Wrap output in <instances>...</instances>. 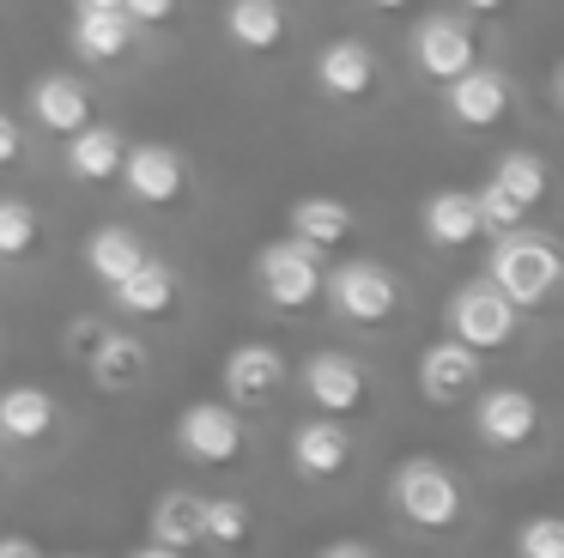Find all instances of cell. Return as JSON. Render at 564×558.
<instances>
[{"label": "cell", "mask_w": 564, "mask_h": 558, "mask_svg": "<svg viewBox=\"0 0 564 558\" xmlns=\"http://www.w3.org/2000/svg\"><path fill=\"white\" fill-rule=\"evenodd\" d=\"M370 7H377V12H406L413 0H370Z\"/></svg>", "instance_id": "cell-39"}, {"label": "cell", "mask_w": 564, "mask_h": 558, "mask_svg": "<svg viewBox=\"0 0 564 558\" xmlns=\"http://www.w3.org/2000/svg\"><path fill=\"white\" fill-rule=\"evenodd\" d=\"M176 7H183V0H122V12H128L134 24H147V31L171 24V19H176Z\"/></svg>", "instance_id": "cell-33"}, {"label": "cell", "mask_w": 564, "mask_h": 558, "mask_svg": "<svg viewBox=\"0 0 564 558\" xmlns=\"http://www.w3.org/2000/svg\"><path fill=\"white\" fill-rule=\"evenodd\" d=\"M176 291H183V286H176V267L159 261V255H140V261L110 286V298H116V310H122V315H171L176 310Z\"/></svg>", "instance_id": "cell-19"}, {"label": "cell", "mask_w": 564, "mask_h": 558, "mask_svg": "<svg viewBox=\"0 0 564 558\" xmlns=\"http://www.w3.org/2000/svg\"><path fill=\"white\" fill-rule=\"evenodd\" d=\"M134 31L140 24L128 19L122 7H79L74 12V49H79L86 67H116V61H128Z\"/></svg>", "instance_id": "cell-17"}, {"label": "cell", "mask_w": 564, "mask_h": 558, "mask_svg": "<svg viewBox=\"0 0 564 558\" xmlns=\"http://www.w3.org/2000/svg\"><path fill=\"white\" fill-rule=\"evenodd\" d=\"M122 152L128 140L110 128V121H86V128L67 133V170H74L79 182H116V170H122Z\"/></svg>", "instance_id": "cell-23"}, {"label": "cell", "mask_w": 564, "mask_h": 558, "mask_svg": "<svg viewBox=\"0 0 564 558\" xmlns=\"http://www.w3.org/2000/svg\"><path fill=\"white\" fill-rule=\"evenodd\" d=\"M19 158H25V128H19L7 109H0V170H13Z\"/></svg>", "instance_id": "cell-34"}, {"label": "cell", "mask_w": 564, "mask_h": 558, "mask_svg": "<svg viewBox=\"0 0 564 558\" xmlns=\"http://www.w3.org/2000/svg\"><path fill=\"white\" fill-rule=\"evenodd\" d=\"M322 291H328L334 315H340V322H358V328H382V322L401 315V279H394V267L370 261V255L328 267V273H322Z\"/></svg>", "instance_id": "cell-3"}, {"label": "cell", "mask_w": 564, "mask_h": 558, "mask_svg": "<svg viewBox=\"0 0 564 558\" xmlns=\"http://www.w3.org/2000/svg\"><path fill=\"white\" fill-rule=\"evenodd\" d=\"M322 249L297 237H280V243H261L256 249V286L273 310H310L322 298Z\"/></svg>", "instance_id": "cell-4"}, {"label": "cell", "mask_w": 564, "mask_h": 558, "mask_svg": "<svg viewBox=\"0 0 564 558\" xmlns=\"http://www.w3.org/2000/svg\"><path fill=\"white\" fill-rule=\"evenodd\" d=\"M474 206H479V230H491V237H503V230H516V225L528 218V206L516 201V194H503L498 182L474 189Z\"/></svg>", "instance_id": "cell-30"}, {"label": "cell", "mask_w": 564, "mask_h": 558, "mask_svg": "<svg viewBox=\"0 0 564 558\" xmlns=\"http://www.w3.org/2000/svg\"><path fill=\"white\" fill-rule=\"evenodd\" d=\"M37 243H43V213L31 201L0 194V261H25V255H37Z\"/></svg>", "instance_id": "cell-29"}, {"label": "cell", "mask_w": 564, "mask_h": 558, "mask_svg": "<svg viewBox=\"0 0 564 558\" xmlns=\"http://www.w3.org/2000/svg\"><path fill=\"white\" fill-rule=\"evenodd\" d=\"M479 61V36L467 19H455V12H431V19L413 24V67L425 73V79H455V73H467Z\"/></svg>", "instance_id": "cell-9"}, {"label": "cell", "mask_w": 564, "mask_h": 558, "mask_svg": "<svg viewBox=\"0 0 564 558\" xmlns=\"http://www.w3.org/2000/svg\"><path fill=\"white\" fill-rule=\"evenodd\" d=\"M419 230H425L431 249H467L479 237V206H474V189H437L419 213Z\"/></svg>", "instance_id": "cell-21"}, {"label": "cell", "mask_w": 564, "mask_h": 558, "mask_svg": "<svg viewBox=\"0 0 564 558\" xmlns=\"http://www.w3.org/2000/svg\"><path fill=\"white\" fill-rule=\"evenodd\" d=\"M443 322H449V340H462V346L498 352V346H510V340H516V328H522V310H516V303L503 298L491 279H467V286L449 298Z\"/></svg>", "instance_id": "cell-5"}, {"label": "cell", "mask_w": 564, "mask_h": 558, "mask_svg": "<svg viewBox=\"0 0 564 558\" xmlns=\"http://www.w3.org/2000/svg\"><path fill=\"white\" fill-rule=\"evenodd\" d=\"M443 104H449V116L462 121V128H498L503 116H510V104H516V85H510V73L503 67H467V73H455V79H443Z\"/></svg>", "instance_id": "cell-10"}, {"label": "cell", "mask_w": 564, "mask_h": 558, "mask_svg": "<svg viewBox=\"0 0 564 558\" xmlns=\"http://www.w3.org/2000/svg\"><path fill=\"white\" fill-rule=\"evenodd\" d=\"M25 109H31L37 128H50V133H62V140H67L74 128H86V121H91V92H86L79 73H43V79L25 92Z\"/></svg>", "instance_id": "cell-15"}, {"label": "cell", "mask_w": 564, "mask_h": 558, "mask_svg": "<svg viewBox=\"0 0 564 558\" xmlns=\"http://www.w3.org/2000/svg\"><path fill=\"white\" fill-rule=\"evenodd\" d=\"M104 334H110V328H104L98 315H74V322H67V334H62V352L86 364L91 352H98V340H104Z\"/></svg>", "instance_id": "cell-32"}, {"label": "cell", "mask_w": 564, "mask_h": 558, "mask_svg": "<svg viewBox=\"0 0 564 558\" xmlns=\"http://www.w3.org/2000/svg\"><path fill=\"white\" fill-rule=\"evenodd\" d=\"M219 376H225V400H231L237 412H256V407H273V400L285 395L292 364H285V352L268 346V340H243V346L225 352Z\"/></svg>", "instance_id": "cell-7"}, {"label": "cell", "mask_w": 564, "mask_h": 558, "mask_svg": "<svg viewBox=\"0 0 564 558\" xmlns=\"http://www.w3.org/2000/svg\"><path fill=\"white\" fill-rule=\"evenodd\" d=\"M322 558H377L365 540H334V546H322Z\"/></svg>", "instance_id": "cell-36"}, {"label": "cell", "mask_w": 564, "mask_h": 558, "mask_svg": "<svg viewBox=\"0 0 564 558\" xmlns=\"http://www.w3.org/2000/svg\"><path fill=\"white\" fill-rule=\"evenodd\" d=\"M200 528H207V546L237 552V546L256 540V509L243 497H200Z\"/></svg>", "instance_id": "cell-27"}, {"label": "cell", "mask_w": 564, "mask_h": 558, "mask_svg": "<svg viewBox=\"0 0 564 558\" xmlns=\"http://www.w3.org/2000/svg\"><path fill=\"white\" fill-rule=\"evenodd\" d=\"M128 558H188V552H171V546H140V552H128Z\"/></svg>", "instance_id": "cell-38"}, {"label": "cell", "mask_w": 564, "mask_h": 558, "mask_svg": "<svg viewBox=\"0 0 564 558\" xmlns=\"http://www.w3.org/2000/svg\"><path fill=\"white\" fill-rule=\"evenodd\" d=\"M116 182L128 189V201L152 206V213H164V206H176L188 194V158L176 152V146H128L122 152V170H116Z\"/></svg>", "instance_id": "cell-8"}, {"label": "cell", "mask_w": 564, "mask_h": 558, "mask_svg": "<svg viewBox=\"0 0 564 558\" xmlns=\"http://www.w3.org/2000/svg\"><path fill=\"white\" fill-rule=\"evenodd\" d=\"M152 546H171V552H195L207 546V528H200V492H164L147 516Z\"/></svg>", "instance_id": "cell-25"}, {"label": "cell", "mask_w": 564, "mask_h": 558, "mask_svg": "<svg viewBox=\"0 0 564 558\" xmlns=\"http://www.w3.org/2000/svg\"><path fill=\"white\" fill-rule=\"evenodd\" d=\"M558 273H564L558 243L540 237V230H528V225L503 230V237L491 243V255H486V279L516 303V310H540V303L558 291Z\"/></svg>", "instance_id": "cell-1"}, {"label": "cell", "mask_w": 564, "mask_h": 558, "mask_svg": "<svg viewBox=\"0 0 564 558\" xmlns=\"http://www.w3.org/2000/svg\"><path fill=\"white\" fill-rule=\"evenodd\" d=\"M474 431L486 449H522L540 437V400L528 388L503 383V388H486L474 400Z\"/></svg>", "instance_id": "cell-11"}, {"label": "cell", "mask_w": 564, "mask_h": 558, "mask_svg": "<svg viewBox=\"0 0 564 558\" xmlns=\"http://www.w3.org/2000/svg\"><path fill=\"white\" fill-rule=\"evenodd\" d=\"M352 230H358L352 206L334 201V194H304V201H292V237L310 243V249L328 255V249H340Z\"/></svg>", "instance_id": "cell-24"}, {"label": "cell", "mask_w": 564, "mask_h": 558, "mask_svg": "<svg viewBox=\"0 0 564 558\" xmlns=\"http://www.w3.org/2000/svg\"><path fill=\"white\" fill-rule=\"evenodd\" d=\"M462 7H467V12H479V19H491V12H503L510 0H462Z\"/></svg>", "instance_id": "cell-37"}, {"label": "cell", "mask_w": 564, "mask_h": 558, "mask_svg": "<svg viewBox=\"0 0 564 558\" xmlns=\"http://www.w3.org/2000/svg\"><path fill=\"white\" fill-rule=\"evenodd\" d=\"M516 558H564V522L558 516H534L516 528Z\"/></svg>", "instance_id": "cell-31"}, {"label": "cell", "mask_w": 564, "mask_h": 558, "mask_svg": "<svg viewBox=\"0 0 564 558\" xmlns=\"http://www.w3.org/2000/svg\"><path fill=\"white\" fill-rule=\"evenodd\" d=\"M285 31H292V19H285L280 0H231L225 7V36L243 55H273L285 43Z\"/></svg>", "instance_id": "cell-22"}, {"label": "cell", "mask_w": 564, "mask_h": 558, "mask_svg": "<svg viewBox=\"0 0 564 558\" xmlns=\"http://www.w3.org/2000/svg\"><path fill=\"white\" fill-rule=\"evenodd\" d=\"M377 55H370V43H358V36H334L328 49L316 55V92L328 97V104H365L370 92H377Z\"/></svg>", "instance_id": "cell-14"}, {"label": "cell", "mask_w": 564, "mask_h": 558, "mask_svg": "<svg viewBox=\"0 0 564 558\" xmlns=\"http://www.w3.org/2000/svg\"><path fill=\"white\" fill-rule=\"evenodd\" d=\"M491 182H498L503 194H516L528 213H534V206L552 194V176H546V158H540V152H503L498 158V176H491Z\"/></svg>", "instance_id": "cell-28"}, {"label": "cell", "mask_w": 564, "mask_h": 558, "mask_svg": "<svg viewBox=\"0 0 564 558\" xmlns=\"http://www.w3.org/2000/svg\"><path fill=\"white\" fill-rule=\"evenodd\" d=\"M304 395L316 400L322 412H358L370 400V371L352 358V352H310L304 358Z\"/></svg>", "instance_id": "cell-12"}, {"label": "cell", "mask_w": 564, "mask_h": 558, "mask_svg": "<svg viewBox=\"0 0 564 558\" xmlns=\"http://www.w3.org/2000/svg\"><path fill=\"white\" fill-rule=\"evenodd\" d=\"M140 255H147V243H140L128 225H98L86 237V267H91V279H98V286H116V279L140 261Z\"/></svg>", "instance_id": "cell-26"}, {"label": "cell", "mask_w": 564, "mask_h": 558, "mask_svg": "<svg viewBox=\"0 0 564 558\" xmlns=\"http://www.w3.org/2000/svg\"><path fill=\"white\" fill-rule=\"evenodd\" d=\"M292 468L297 480H340L352 468V437L340 419H304L292 431Z\"/></svg>", "instance_id": "cell-16"}, {"label": "cell", "mask_w": 564, "mask_h": 558, "mask_svg": "<svg viewBox=\"0 0 564 558\" xmlns=\"http://www.w3.org/2000/svg\"><path fill=\"white\" fill-rule=\"evenodd\" d=\"M389 497H394V509H401V522H413L419 534H449L455 522H462V509H467L455 468L437 461V455L401 461L394 480H389Z\"/></svg>", "instance_id": "cell-2"}, {"label": "cell", "mask_w": 564, "mask_h": 558, "mask_svg": "<svg viewBox=\"0 0 564 558\" xmlns=\"http://www.w3.org/2000/svg\"><path fill=\"white\" fill-rule=\"evenodd\" d=\"M479 376H486V364L462 340H437V346L419 352V395L437 400V407H455V400L479 395Z\"/></svg>", "instance_id": "cell-13"}, {"label": "cell", "mask_w": 564, "mask_h": 558, "mask_svg": "<svg viewBox=\"0 0 564 558\" xmlns=\"http://www.w3.org/2000/svg\"><path fill=\"white\" fill-rule=\"evenodd\" d=\"M0 558H43V546L31 534H0Z\"/></svg>", "instance_id": "cell-35"}, {"label": "cell", "mask_w": 564, "mask_h": 558, "mask_svg": "<svg viewBox=\"0 0 564 558\" xmlns=\"http://www.w3.org/2000/svg\"><path fill=\"white\" fill-rule=\"evenodd\" d=\"M55 425H62V407H55L50 388L37 383H13V388H0V437L7 443H50Z\"/></svg>", "instance_id": "cell-18"}, {"label": "cell", "mask_w": 564, "mask_h": 558, "mask_svg": "<svg viewBox=\"0 0 564 558\" xmlns=\"http://www.w3.org/2000/svg\"><path fill=\"white\" fill-rule=\"evenodd\" d=\"M86 364H91V383H98L104 395H128V388L147 383L152 352H147V340H140V334H116V328H110Z\"/></svg>", "instance_id": "cell-20"}, {"label": "cell", "mask_w": 564, "mask_h": 558, "mask_svg": "<svg viewBox=\"0 0 564 558\" xmlns=\"http://www.w3.org/2000/svg\"><path fill=\"white\" fill-rule=\"evenodd\" d=\"M74 7H122V0H74Z\"/></svg>", "instance_id": "cell-40"}, {"label": "cell", "mask_w": 564, "mask_h": 558, "mask_svg": "<svg viewBox=\"0 0 564 558\" xmlns=\"http://www.w3.org/2000/svg\"><path fill=\"white\" fill-rule=\"evenodd\" d=\"M176 449H183L188 461H200V468H231L249 449V425L231 400H195V407H183V419H176Z\"/></svg>", "instance_id": "cell-6"}]
</instances>
